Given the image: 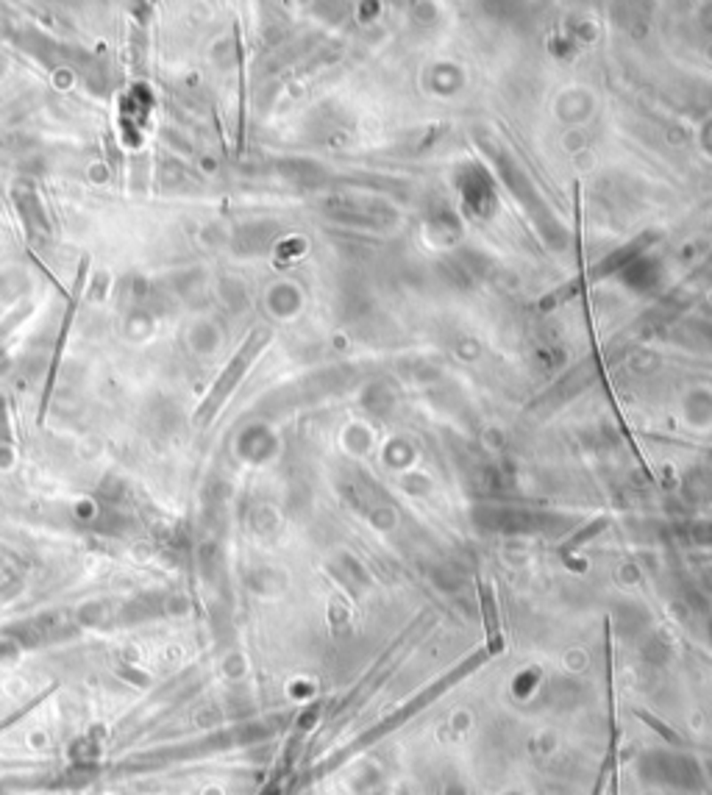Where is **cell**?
<instances>
[{
  "mask_svg": "<svg viewBox=\"0 0 712 795\" xmlns=\"http://www.w3.org/2000/svg\"><path fill=\"white\" fill-rule=\"evenodd\" d=\"M264 339H267V334H264V331L254 334V337H251V343H248V345H245V348H242V351H239V353L234 356V361H231V365H229L226 376H222V378L217 381V387L212 390V398L206 401V409H204V412H206V415H209V412H214V406H217L220 401H226L229 390H231V387H234V384H237V378H239V376L245 373V368H248V365H251V359H254V356L259 353V345L264 343Z\"/></svg>",
  "mask_w": 712,
  "mask_h": 795,
  "instance_id": "obj_1",
  "label": "cell"
},
{
  "mask_svg": "<svg viewBox=\"0 0 712 795\" xmlns=\"http://www.w3.org/2000/svg\"><path fill=\"white\" fill-rule=\"evenodd\" d=\"M654 239V234H643L640 237V242H632V245H627L623 247V251H618L615 256H607L604 262L598 264V270H595V276H604V272H610V270H615V267H620V264H627L629 262V256H637L645 245H649Z\"/></svg>",
  "mask_w": 712,
  "mask_h": 795,
  "instance_id": "obj_2",
  "label": "cell"
}]
</instances>
